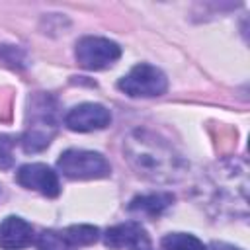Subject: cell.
<instances>
[{"mask_svg": "<svg viewBox=\"0 0 250 250\" xmlns=\"http://www.w3.org/2000/svg\"><path fill=\"white\" fill-rule=\"evenodd\" d=\"M125 154L133 170L154 182L176 180L182 172L180 158L172 146L146 131H135L125 141Z\"/></svg>", "mask_w": 250, "mask_h": 250, "instance_id": "1", "label": "cell"}, {"mask_svg": "<svg viewBox=\"0 0 250 250\" xmlns=\"http://www.w3.org/2000/svg\"><path fill=\"white\" fill-rule=\"evenodd\" d=\"M57 166L61 174L66 176L68 180H100L111 174V166L104 154L84 148L64 150L59 156Z\"/></svg>", "mask_w": 250, "mask_h": 250, "instance_id": "2", "label": "cell"}, {"mask_svg": "<svg viewBox=\"0 0 250 250\" xmlns=\"http://www.w3.org/2000/svg\"><path fill=\"white\" fill-rule=\"evenodd\" d=\"M117 88L131 98H156L168 90V78L158 66L139 62L119 78Z\"/></svg>", "mask_w": 250, "mask_h": 250, "instance_id": "3", "label": "cell"}, {"mask_svg": "<svg viewBox=\"0 0 250 250\" xmlns=\"http://www.w3.org/2000/svg\"><path fill=\"white\" fill-rule=\"evenodd\" d=\"M31 125L21 137V146L25 152H39L49 146L55 133V109L49 107V98H35L31 102Z\"/></svg>", "mask_w": 250, "mask_h": 250, "instance_id": "4", "label": "cell"}, {"mask_svg": "<svg viewBox=\"0 0 250 250\" xmlns=\"http://www.w3.org/2000/svg\"><path fill=\"white\" fill-rule=\"evenodd\" d=\"M74 55H76V61L80 66H84L88 70H104L119 61L121 47L107 37L86 35L76 41Z\"/></svg>", "mask_w": 250, "mask_h": 250, "instance_id": "5", "label": "cell"}, {"mask_svg": "<svg viewBox=\"0 0 250 250\" xmlns=\"http://www.w3.org/2000/svg\"><path fill=\"white\" fill-rule=\"evenodd\" d=\"M104 244L109 250H152L148 232L135 221L109 227L104 234Z\"/></svg>", "mask_w": 250, "mask_h": 250, "instance_id": "6", "label": "cell"}, {"mask_svg": "<svg viewBox=\"0 0 250 250\" xmlns=\"http://www.w3.org/2000/svg\"><path fill=\"white\" fill-rule=\"evenodd\" d=\"M16 180L21 188L39 191L45 197H57L61 193L57 172L43 162H31L20 166V170L16 172Z\"/></svg>", "mask_w": 250, "mask_h": 250, "instance_id": "7", "label": "cell"}, {"mask_svg": "<svg viewBox=\"0 0 250 250\" xmlns=\"http://www.w3.org/2000/svg\"><path fill=\"white\" fill-rule=\"evenodd\" d=\"M109 123H111L109 109L102 104H92V102L78 104L64 115V125L70 131H78V133L100 131L105 129Z\"/></svg>", "mask_w": 250, "mask_h": 250, "instance_id": "8", "label": "cell"}, {"mask_svg": "<svg viewBox=\"0 0 250 250\" xmlns=\"http://www.w3.org/2000/svg\"><path fill=\"white\" fill-rule=\"evenodd\" d=\"M33 242V227L18 217L10 215L0 223V248L2 250H23Z\"/></svg>", "mask_w": 250, "mask_h": 250, "instance_id": "9", "label": "cell"}, {"mask_svg": "<svg viewBox=\"0 0 250 250\" xmlns=\"http://www.w3.org/2000/svg\"><path fill=\"white\" fill-rule=\"evenodd\" d=\"M174 195L156 191V193H146V195H137L129 203V211L137 215H146V217H156L160 215L168 205H172Z\"/></svg>", "mask_w": 250, "mask_h": 250, "instance_id": "10", "label": "cell"}, {"mask_svg": "<svg viewBox=\"0 0 250 250\" xmlns=\"http://www.w3.org/2000/svg\"><path fill=\"white\" fill-rule=\"evenodd\" d=\"M61 232L74 250H78L80 246H90L100 238V229L94 225H70Z\"/></svg>", "mask_w": 250, "mask_h": 250, "instance_id": "11", "label": "cell"}, {"mask_svg": "<svg viewBox=\"0 0 250 250\" xmlns=\"http://www.w3.org/2000/svg\"><path fill=\"white\" fill-rule=\"evenodd\" d=\"M164 250H207V246L193 234L188 232H170L162 238Z\"/></svg>", "mask_w": 250, "mask_h": 250, "instance_id": "12", "label": "cell"}, {"mask_svg": "<svg viewBox=\"0 0 250 250\" xmlns=\"http://www.w3.org/2000/svg\"><path fill=\"white\" fill-rule=\"evenodd\" d=\"M35 248L37 250H74L66 242L61 230H43L35 238Z\"/></svg>", "mask_w": 250, "mask_h": 250, "instance_id": "13", "label": "cell"}, {"mask_svg": "<svg viewBox=\"0 0 250 250\" xmlns=\"http://www.w3.org/2000/svg\"><path fill=\"white\" fill-rule=\"evenodd\" d=\"M14 139L8 137V135H0V168L6 170L14 164V154H12V148H14Z\"/></svg>", "mask_w": 250, "mask_h": 250, "instance_id": "14", "label": "cell"}, {"mask_svg": "<svg viewBox=\"0 0 250 250\" xmlns=\"http://www.w3.org/2000/svg\"><path fill=\"white\" fill-rule=\"evenodd\" d=\"M207 250H242V248H238V246H232V244H229V242H211L209 246H207Z\"/></svg>", "mask_w": 250, "mask_h": 250, "instance_id": "15", "label": "cell"}]
</instances>
